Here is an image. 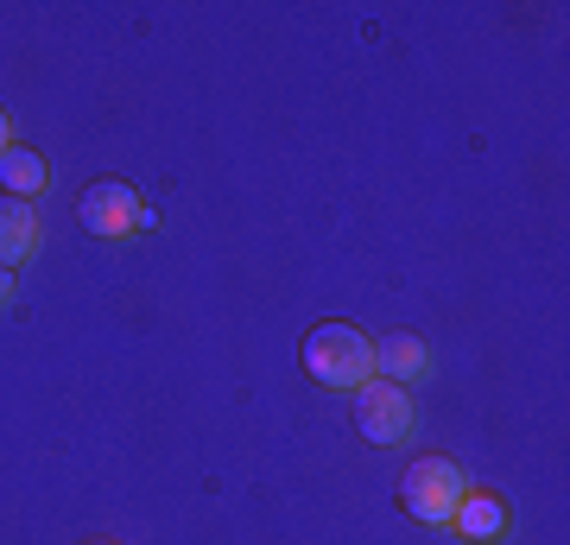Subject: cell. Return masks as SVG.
Returning <instances> with one entry per match:
<instances>
[{
    "instance_id": "cell-1",
    "label": "cell",
    "mask_w": 570,
    "mask_h": 545,
    "mask_svg": "<svg viewBox=\"0 0 570 545\" xmlns=\"http://www.w3.org/2000/svg\"><path fill=\"white\" fill-rule=\"evenodd\" d=\"M298 362H305L311 381L355 393L362 381H374V337H362L355 323H317L298 349Z\"/></svg>"
},
{
    "instance_id": "cell-2",
    "label": "cell",
    "mask_w": 570,
    "mask_h": 545,
    "mask_svg": "<svg viewBox=\"0 0 570 545\" xmlns=\"http://www.w3.org/2000/svg\"><path fill=\"white\" fill-rule=\"evenodd\" d=\"M463 495H469V476L450 457H419L406 469V483H400V507L425 526H450L456 507H463Z\"/></svg>"
},
{
    "instance_id": "cell-3",
    "label": "cell",
    "mask_w": 570,
    "mask_h": 545,
    "mask_svg": "<svg viewBox=\"0 0 570 545\" xmlns=\"http://www.w3.org/2000/svg\"><path fill=\"white\" fill-rule=\"evenodd\" d=\"M355 431L381 450L406 445L412 438V393L400 381H362L355 387Z\"/></svg>"
},
{
    "instance_id": "cell-4",
    "label": "cell",
    "mask_w": 570,
    "mask_h": 545,
    "mask_svg": "<svg viewBox=\"0 0 570 545\" xmlns=\"http://www.w3.org/2000/svg\"><path fill=\"white\" fill-rule=\"evenodd\" d=\"M77 223L89 228V235L115 242V235H127V228H153V216L140 210L134 184H121V178H96V184H89V191L77 197Z\"/></svg>"
},
{
    "instance_id": "cell-5",
    "label": "cell",
    "mask_w": 570,
    "mask_h": 545,
    "mask_svg": "<svg viewBox=\"0 0 570 545\" xmlns=\"http://www.w3.org/2000/svg\"><path fill=\"white\" fill-rule=\"evenodd\" d=\"M32 247H39V216H32V203L0 197V266L13 273L20 261H32Z\"/></svg>"
},
{
    "instance_id": "cell-6",
    "label": "cell",
    "mask_w": 570,
    "mask_h": 545,
    "mask_svg": "<svg viewBox=\"0 0 570 545\" xmlns=\"http://www.w3.org/2000/svg\"><path fill=\"white\" fill-rule=\"evenodd\" d=\"M450 526H456L469 545H489V539H501V533H508V507L494 502V495H475V488H469Z\"/></svg>"
},
{
    "instance_id": "cell-7",
    "label": "cell",
    "mask_w": 570,
    "mask_h": 545,
    "mask_svg": "<svg viewBox=\"0 0 570 545\" xmlns=\"http://www.w3.org/2000/svg\"><path fill=\"white\" fill-rule=\"evenodd\" d=\"M412 374H425V349H419V337H381L374 343V381H400L406 387Z\"/></svg>"
},
{
    "instance_id": "cell-8",
    "label": "cell",
    "mask_w": 570,
    "mask_h": 545,
    "mask_svg": "<svg viewBox=\"0 0 570 545\" xmlns=\"http://www.w3.org/2000/svg\"><path fill=\"white\" fill-rule=\"evenodd\" d=\"M45 178H51V165H45L32 146H7V153H0V184H7L13 197L32 203V197L45 191Z\"/></svg>"
},
{
    "instance_id": "cell-9",
    "label": "cell",
    "mask_w": 570,
    "mask_h": 545,
    "mask_svg": "<svg viewBox=\"0 0 570 545\" xmlns=\"http://www.w3.org/2000/svg\"><path fill=\"white\" fill-rule=\"evenodd\" d=\"M7 304H13V273L0 266V311H7Z\"/></svg>"
},
{
    "instance_id": "cell-10",
    "label": "cell",
    "mask_w": 570,
    "mask_h": 545,
    "mask_svg": "<svg viewBox=\"0 0 570 545\" xmlns=\"http://www.w3.org/2000/svg\"><path fill=\"white\" fill-rule=\"evenodd\" d=\"M7 146H13V121H7V115H0V153H7Z\"/></svg>"
},
{
    "instance_id": "cell-11",
    "label": "cell",
    "mask_w": 570,
    "mask_h": 545,
    "mask_svg": "<svg viewBox=\"0 0 570 545\" xmlns=\"http://www.w3.org/2000/svg\"><path fill=\"white\" fill-rule=\"evenodd\" d=\"M82 545H121V539H82Z\"/></svg>"
}]
</instances>
